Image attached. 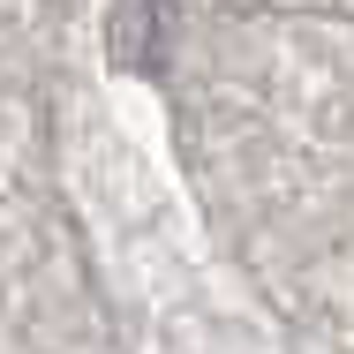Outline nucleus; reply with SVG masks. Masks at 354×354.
Wrapping results in <instances>:
<instances>
[{
	"instance_id": "f257e3e1",
	"label": "nucleus",
	"mask_w": 354,
	"mask_h": 354,
	"mask_svg": "<svg viewBox=\"0 0 354 354\" xmlns=\"http://www.w3.org/2000/svg\"><path fill=\"white\" fill-rule=\"evenodd\" d=\"M113 68L158 75L166 68V38H174V8L166 0H113Z\"/></svg>"
}]
</instances>
